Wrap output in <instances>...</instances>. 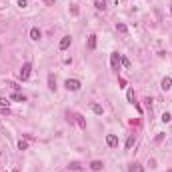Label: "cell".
Returning a JSON list of instances; mask_svg holds the SVG:
<instances>
[{
    "label": "cell",
    "instance_id": "ffe728a7",
    "mask_svg": "<svg viewBox=\"0 0 172 172\" xmlns=\"http://www.w3.org/2000/svg\"><path fill=\"white\" fill-rule=\"evenodd\" d=\"M170 120H172V116L168 114V112H164L162 114V122H170Z\"/></svg>",
    "mask_w": 172,
    "mask_h": 172
},
{
    "label": "cell",
    "instance_id": "44dd1931",
    "mask_svg": "<svg viewBox=\"0 0 172 172\" xmlns=\"http://www.w3.org/2000/svg\"><path fill=\"white\" fill-rule=\"evenodd\" d=\"M18 148L20 150H26V148H28V144L24 142V140H20V142H18Z\"/></svg>",
    "mask_w": 172,
    "mask_h": 172
},
{
    "label": "cell",
    "instance_id": "7402d4cb",
    "mask_svg": "<svg viewBox=\"0 0 172 172\" xmlns=\"http://www.w3.org/2000/svg\"><path fill=\"white\" fill-rule=\"evenodd\" d=\"M122 64H124L126 68H130V60H128V58H122Z\"/></svg>",
    "mask_w": 172,
    "mask_h": 172
},
{
    "label": "cell",
    "instance_id": "8fae6325",
    "mask_svg": "<svg viewBox=\"0 0 172 172\" xmlns=\"http://www.w3.org/2000/svg\"><path fill=\"white\" fill-rule=\"evenodd\" d=\"M116 30H118V32H122V34H126V32H128V26H126V24H122V22H116Z\"/></svg>",
    "mask_w": 172,
    "mask_h": 172
},
{
    "label": "cell",
    "instance_id": "603a6c76",
    "mask_svg": "<svg viewBox=\"0 0 172 172\" xmlns=\"http://www.w3.org/2000/svg\"><path fill=\"white\" fill-rule=\"evenodd\" d=\"M26 4H28L26 0H18V6H20V8H24V6H26Z\"/></svg>",
    "mask_w": 172,
    "mask_h": 172
},
{
    "label": "cell",
    "instance_id": "ba28073f",
    "mask_svg": "<svg viewBox=\"0 0 172 172\" xmlns=\"http://www.w3.org/2000/svg\"><path fill=\"white\" fill-rule=\"evenodd\" d=\"M12 100H16V102H26V96L20 94V92H14V94H12Z\"/></svg>",
    "mask_w": 172,
    "mask_h": 172
},
{
    "label": "cell",
    "instance_id": "52a82bcc",
    "mask_svg": "<svg viewBox=\"0 0 172 172\" xmlns=\"http://www.w3.org/2000/svg\"><path fill=\"white\" fill-rule=\"evenodd\" d=\"M90 108H92L94 114H104V108H102L100 104H90Z\"/></svg>",
    "mask_w": 172,
    "mask_h": 172
},
{
    "label": "cell",
    "instance_id": "2e32d148",
    "mask_svg": "<svg viewBox=\"0 0 172 172\" xmlns=\"http://www.w3.org/2000/svg\"><path fill=\"white\" fill-rule=\"evenodd\" d=\"M126 98H128V102H132V104H134V90H132V88L126 92Z\"/></svg>",
    "mask_w": 172,
    "mask_h": 172
},
{
    "label": "cell",
    "instance_id": "30bf717a",
    "mask_svg": "<svg viewBox=\"0 0 172 172\" xmlns=\"http://www.w3.org/2000/svg\"><path fill=\"white\" fill-rule=\"evenodd\" d=\"M48 88H50V90H56V78H54V74H50V76H48Z\"/></svg>",
    "mask_w": 172,
    "mask_h": 172
},
{
    "label": "cell",
    "instance_id": "d6986e66",
    "mask_svg": "<svg viewBox=\"0 0 172 172\" xmlns=\"http://www.w3.org/2000/svg\"><path fill=\"white\" fill-rule=\"evenodd\" d=\"M130 172H144V168L140 166V164H134V166H132V170H130Z\"/></svg>",
    "mask_w": 172,
    "mask_h": 172
},
{
    "label": "cell",
    "instance_id": "ac0fdd59",
    "mask_svg": "<svg viewBox=\"0 0 172 172\" xmlns=\"http://www.w3.org/2000/svg\"><path fill=\"white\" fill-rule=\"evenodd\" d=\"M132 146H134V136H128V140H126V148H132Z\"/></svg>",
    "mask_w": 172,
    "mask_h": 172
},
{
    "label": "cell",
    "instance_id": "5b68a950",
    "mask_svg": "<svg viewBox=\"0 0 172 172\" xmlns=\"http://www.w3.org/2000/svg\"><path fill=\"white\" fill-rule=\"evenodd\" d=\"M170 86H172V78H170V76L162 78V82H160V88H162V90L166 92V90H170Z\"/></svg>",
    "mask_w": 172,
    "mask_h": 172
},
{
    "label": "cell",
    "instance_id": "d4e9b609",
    "mask_svg": "<svg viewBox=\"0 0 172 172\" xmlns=\"http://www.w3.org/2000/svg\"><path fill=\"white\" fill-rule=\"evenodd\" d=\"M170 14H172V8H170Z\"/></svg>",
    "mask_w": 172,
    "mask_h": 172
},
{
    "label": "cell",
    "instance_id": "5bb4252c",
    "mask_svg": "<svg viewBox=\"0 0 172 172\" xmlns=\"http://www.w3.org/2000/svg\"><path fill=\"white\" fill-rule=\"evenodd\" d=\"M94 6L98 10H104L106 8V0H94Z\"/></svg>",
    "mask_w": 172,
    "mask_h": 172
},
{
    "label": "cell",
    "instance_id": "3957f363",
    "mask_svg": "<svg viewBox=\"0 0 172 172\" xmlns=\"http://www.w3.org/2000/svg\"><path fill=\"white\" fill-rule=\"evenodd\" d=\"M64 86H66V90H70V92H78V90H80V82L74 80V78H72V80L68 78V80L64 82Z\"/></svg>",
    "mask_w": 172,
    "mask_h": 172
},
{
    "label": "cell",
    "instance_id": "7a4b0ae2",
    "mask_svg": "<svg viewBox=\"0 0 172 172\" xmlns=\"http://www.w3.org/2000/svg\"><path fill=\"white\" fill-rule=\"evenodd\" d=\"M120 64H122V56L118 52H112L110 54V66H112V70H118Z\"/></svg>",
    "mask_w": 172,
    "mask_h": 172
},
{
    "label": "cell",
    "instance_id": "4fadbf2b",
    "mask_svg": "<svg viewBox=\"0 0 172 172\" xmlns=\"http://www.w3.org/2000/svg\"><path fill=\"white\" fill-rule=\"evenodd\" d=\"M88 48H90V50H94V48H96V36H94V34L88 36Z\"/></svg>",
    "mask_w": 172,
    "mask_h": 172
},
{
    "label": "cell",
    "instance_id": "9a60e30c",
    "mask_svg": "<svg viewBox=\"0 0 172 172\" xmlns=\"http://www.w3.org/2000/svg\"><path fill=\"white\" fill-rule=\"evenodd\" d=\"M74 118H76V122H78V126H80V128H86V120L82 118L80 114H76V116H74Z\"/></svg>",
    "mask_w": 172,
    "mask_h": 172
},
{
    "label": "cell",
    "instance_id": "277c9868",
    "mask_svg": "<svg viewBox=\"0 0 172 172\" xmlns=\"http://www.w3.org/2000/svg\"><path fill=\"white\" fill-rule=\"evenodd\" d=\"M106 144H108L110 148H116V146H118V136H116V134H108V136H106Z\"/></svg>",
    "mask_w": 172,
    "mask_h": 172
},
{
    "label": "cell",
    "instance_id": "7c38bea8",
    "mask_svg": "<svg viewBox=\"0 0 172 172\" xmlns=\"http://www.w3.org/2000/svg\"><path fill=\"white\" fill-rule=\"evenodd\" d=\"M30 38H32V40H40V30L38 28H32V30H30Z\"/></svg>",
    "mask_w": 172,
    "mask_h": 172
},
{
    "label": "cell",
    "instance_id": "cb8c5ba5",
    "mask_svg": "<svg viewBox=\"0 0 172 172\" xmlns=\"http://www.w3.org/2000/svg\"><path fill=\"white\" fill-rule=\"evenodd\" d=\"M70 168H74V170H78V168H80V164H78V162H72V164H70Z\"/></svg>",
    "mask_w": 172,
    "mask_h": 172
},
{
    "label": "cell",
    "instance_id": "9c48e42d",
    "mask_svg": "<svg viewBox=\"0 0 172 172\" xmlns=\"http://www.w3.org/2000/svg\"><path fill=\"white\" fill-rule=\"evenodd\" d=\"M102 166H104V164H102V162H100V160H94V162H92V164H90V168H92V170H94V172H98V170H102Z\"/></svg>",
    "mask_w": 172,
    "mask_h": 172
},
{
    "label": "cell",
    "instance_id": "6da1fadb",
    "mask_svg": "<svg viewBox=\"0 0 172 172\" xmlns=\"http://www.w3.org/2000/svg\"><path fill=\"white\" fill-rule=\"evenodd\" d=\"M30 72H32V64H30V62L22 64V68H20V72H18V78H20V80H28Z\"/></svg>",
    "mask_w": 172,
    "mask_h": 172
},
{
    "label": "cell",
    "instance_id": "e0dca14e",
    "mask_svg": "<svg viewBox=\"0 0 172 172\" xmlns=\"http://www.w3.org/2000/svg\"><path fill=\"white\" fill-rule=\"evenodd\" d=\"M8 104H10V100H8V98H4V96H0V106H4V108H8Z\"/></svg>",
    "mask_w": 172,
    "mask_h": 172
},
{
    "label": "cell",
    "instance_id": "8992f818",
    "mask_svg": "<svg viewBox=\"0 0 172 172\" xmlns=\"http://www.w3.org/2000/svg\"><path fill=\"white\" fill-rule=\"evenodd\" d=\"M70 42H72V38H70V36H64V38L60 40V44H58V46H60V50H66V48L70 46Z\"/></svg>",
    "mask_w": 172,
    "mask_h": 172
}]
</instances>
